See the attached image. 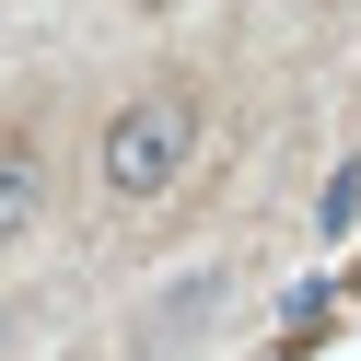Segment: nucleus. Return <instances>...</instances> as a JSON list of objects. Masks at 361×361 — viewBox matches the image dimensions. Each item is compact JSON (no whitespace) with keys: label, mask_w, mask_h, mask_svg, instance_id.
Masks as SVG:
<instances>
[{"label":"nucleus","mask_w":361,"mask_h":361,"mask_svg":"<svg viewBox=\"0 0 361 361\" xmlns=\"http://www.w3.org/2000/svg\"><path fill=\"white\" fill-rule=\"evenodd\" d=\"M105 198H164L175 175L198 164V94H140L105 117Z\"/></svg>","instance_id":"f257e3e1"},{"label":"nucleus","mask_w":361,"mask_h":361,"mask_svg":"<svg viewBox=\"0 0 361 361\" xmlns=\"http://www.w3.org/2000/svg\"><path fill=\"white\" fill-rule=\"evenodd\" d=\"M35 210H47V164H35V140H0V245L24 233Z\"/></svg>","instance_id":"7ed1b4c3"},{"label":"nucleus","mask_w":361,"mask_h":361,"mask_svg":"<svg viewBox=\"0 0 361 361\" xmlns=\"http://www.w3.org/2000/svg\"><path fill=\"white\" fill-rule=\"evenodd\" d=\"M198 314H221V268H198V280H175L164 303H152V338H140V361H175L198 338Z\"/></svg>","instance_id":"f03ea898"}]
</instances>
